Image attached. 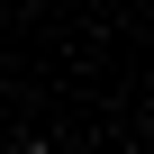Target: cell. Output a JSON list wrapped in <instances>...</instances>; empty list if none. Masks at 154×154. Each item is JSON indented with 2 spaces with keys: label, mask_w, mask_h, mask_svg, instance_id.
Masks as SVG:
<instances>
[{
  "label": "cell",
  "mask_w": 154,
  "mask_h": 154,
  "mask_svg": "<svg viewBox=\"0 0 154 154\" xmlns=\"http://www.w3.org/2000/svg\"><path fill=\"white\" fill-rule=\"evenodd\" d=\"M9 154H45V145H36V136H18V145H9Z\"/></svg>",
  "instance_id": "6da1fadb"
}]
</instances>
